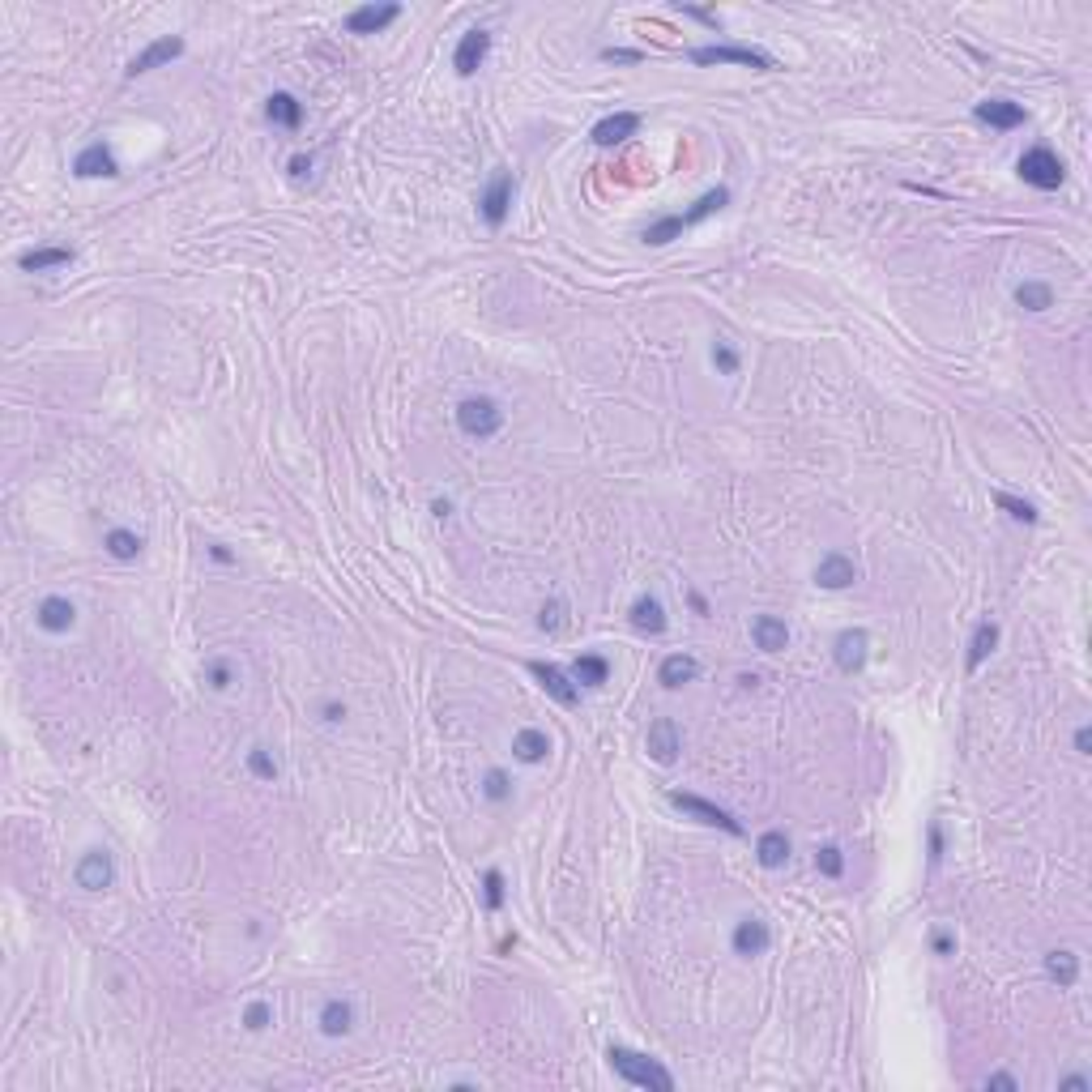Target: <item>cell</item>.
<instances>
[{
	"mask_svg": "<svg viewBox=\"0 0 1092 1092\" xmlns=\"http://www.w3.org/2000/svg\"><path fill=\"white\" fill-rule=\"evenodd\" d=\"M607 1059H610L619 1080L636 1084V1088H644V1092H674V1075L657 1059H649V1054H636V1049H628V1046H610Z\"/></svg>",
	"mask_w": 1092,
	"mask_h": 1092,
	"instance_id": "1",
	"label": "cell"
},
{
	"mask_svg": "<svg viewBox=\"0 0 1092 1092\" xmlns=\"http://www.w3.org/2000/svg\"><path fill=\"white\" fill-rule=\"evenodd\" d=\"M726 201H730V192H726V188H713V192H705V197L695 201L692 210H683V214H666V218H657V222H653L649 231H644V243H649V248H666V243H670V239H679V235H683L687 227H695V222H705L708 214H718L721 205H726Z\"/></svg>",
	"mask_w": 1092,
	"mask_h": 1092,
	"instance_id": "2",
	"label": "cell"
},
{
	"mask_svg": "<svg viewBox=\"0 0 1092 1092\" xmlns=\"http://www.w3.org/2000/svg\"><path fill=\"white\" fill-rule=\"evenodd\" d=\"M457 427L470 436V440H491L499 427H504V410L491 398H465L457 406Z\"/></svg>",
	"mask_w": 1092,
	"mask_h": 1092,
	"instance_id": "3",
	"label": "cell"
},
{
	"mask_svg": "<svg viewBox=\"0 0 1092 1092\" xmlns=\"http://www.w3.org/2000/svg\"><path fill=\"white\" fill-rule=\"evenodd\" d=\"M1015 171H1020V179H1025V184L1041 188V192H1054V188L1062 184V176H1067V171H1062V158L1054 154L1049 145H1033V150L1020 158V166H1015Z\"/></svg>",
	"mask_w": 1092,
	"mask_h": 1092,
	"instance_id": "4",
	"label": "cell"
},
{
	"mask_svg": "<svg viewBox=\"0 0 1092 1092\" xmlns=\"http://www.w3.org/2000/svg\"><path fill=\"white\" fill-rule=\"evenodd\" d=\"M692 65H747L760 68V73H773V55L755 52V47H734V43H708V47H692Z\"/></svg>",
	"mask_w": 1092,
	"mask_h": 1092,
	"instance_id": "5",
	"label": "cell"
},
{
	"mask_svg": "<svg viewBox=\"0 0 1092 1092\" xmlns=\"http://www.w3.org/2000/svg\"><path fill=\"white\" fill-rule=\"evenodd\" d=\"M670 803L683 811V816H692V819H700V824H708V828H721V832H730V837H742V824L734 816H730L726 806H718V803H708V798H700V794H683V790H674L670 794Z\"/></svg>",
	"mask_w": 1092,
	"mask_h": 1092,
	"instance_id": "6",
	"label": "cell"
},
{
	"mask_svg": "<svg viewBox=\"0 0 1092 1092\" xmlns=\"http://www.w3.org/2000/svg\"><path fill=\"white\" fill-rule=\"evenodd\" d=\"M512 192H517V179H512V171H496V176H491V184L483 188V197H478V214H483L486 227H504V222H508V210H512Z\"/></svg>",
	"mask_w": 1092,
	"mask_h": 1092,
	"instance_id": "7",
	"label": "cell"
},
{
	"mask_svg": "<svg viewBox=\"0 0 1092 1092\" xmlns=\"http://www.w3.org/2000/svg\"><path fill=\"white\" fill-rule=\"evenodd\" d=\"M184 52V39L179 34H166V39H154V43L145 47V52H137L133 60H129V68H124V78H141V73H150V68L158 65H171L176 55Z\"/></svg>",
	"mask_w": 1092,
	"mask_h": 1092,
	"instance_id": "8",
	"label": "cell"
},
{
	"mask_svg": "<svg viewBox=\"0 0 1092 1092\" xmlns=\"http://www.w3.org/2000/svg\"><path fill=\"white\" fill-rule=\"evenodd\" d=\"M530 674L542 683V692L551 695L555 705H563V708H572L576 700H581V687L568 679V674L559 670V666H551V662H530Z\"/></svg>",
	"mask_w": 1092,
	"mask_h": 1092,
	"instance_id": "9",
	"label": "cell"
},
{
	"mask_svg": "<svg viewBox=\"0 0 1092 1092\" xmlns=\"http://www.w3.org/2000/svg\"><path fill=\"white\" fill-rule=\"evenodd\" d=\"M401 18V5H359L346 13V31L350 34H380Z\"/></svg>",
	"mask_w": 1092,
	"mask_h": 1092,
	"instance_id": "10",
	"label": "cell"
},
{
	"mask_svg": "<svg viewBox=\"0 0 1092 1092\" xmlns=\"http://www.w3.org/2000/svg\"><path fill=\"white\" fill-rule=\"evenodd\" d=\"M486 52H491V34L486 31H465L461 43H457V52H453V68L461 73V78H474L478 65L486 60Z\"/></svg>",
	"mask_w": 1092,
	"mask_h": 1092,
	"instance_id": "11",
	"label": "cell"
},
{
	"mask_svg": "<svg viewBox=\"0 0 1092 1092\" xmlns=\"http://www.w3.org/2000/svg\"><path fill=\"white\" fill-rule=\"evenodd\" d=\"M977 120L990 124V129H999V133H1012V129H1020L1028 116H1025V107L1012 103V99H986V103H977Z\"/></svg>",
	"mask_w": 1092,
	"mask_h": 1092,
	"instance_id": "12",
	"label": "cell"
},
{
	"mask_svg": "<svg viewBox=\"0 0 1092 1092\" xmlns=\"http://www.w3.org/2000/svg\"><path fill=\"white\" fill-rule=\"evenodd\" d=\"M866 632L862 628H850V632H840L837 636V644H832V653H837V666L845 674H858L862 666H866Z\"/></svg>",
	"mask_w": 1092,
	"mask_h": 1092,
	"instance_id": "13",
	"label": "cell"
},
{
	"mask_svg": "<svg viewBox=\"0 0 1092 1092\" xmlns=\"http://www.w3.org/2000/svg\"><path fill=\"white\" fill-rule=\"evenodd\" d=\"M853 581H858V568H853V559H845V555H824L816 568V585L819 589H850Z\"/></svg>",
	"mask_w": 1092,
	"mask_h": 1092,
	"instance_id": "14",
	"label": "cell"
},
{
	"mask_svg": "<svg viewBox=\"0 0 1092 1092\" xmlns=\"http://www.w3.org/2000/svg\"><path fill=\"white\" fill-rule=\"evenodd\" d=\"M111 879H116V871H111V858L103 850H90L78 862V883L86 892H103V888H111Z\"/></svg>",
	"mask_w": 1092,
	"mask_h": 1092,
	"instance_id": "15",
	"label": "cell"
},
{
	"mask_svg": "<svg viewBox=\"0 0 1092 1092\" xmlns=\"http://www.w3.org/2000/svg\"><path fill=\"white\" fill-rule=\"evenodd\" d=\"M636 129H640L636 111H615V116L594 124V145H619V141H628Z\"/></svg>",
	"mask_w": 1092,
	"mask_h": 1092,
	"instance_id": "16",
	"label": "cell"
},
{
	"mask_svg": "<svg viewBox=\"0 0 1092 1092\" xmlns=\"http://www.w3.org/2000/svg\"><path fill=\"white\" fill-rule=\"evenodd\" d=\"M34 619H39V628L43 632H68L73 623H78V607H73L68 597H43L39 610H34Z\"/></svg>",
	"mask_w": 1092,
	"mask_h": 1092,
	"instance_id": "17",
	"label": "cell"
},
{
	"mask_svg": "<svg viewBox=\"0 0 1092 1092\" xmlns=\"http://www.w3.org/2000/svg\"><path fill=\"white\" fill-rule=\"evenodd\" d=\"M768 939L773 935H768V926H764L760 917H742L739 926H734V939H730V943H734L739 956H764V951H768Z\"/></svg>",
	"mask_w": 1092,
	"mask_h": 1092,
	"instance_id": "18",
	"label": "cell"
},
{
	"mask_svg": "<svg viewBox=\"0 0 1092 1092\" xmlns=\"http://www.w3.org/2000/svg\"><path fill=\"white\" fill-rule=\"evenodd\" d=\"M649 755L657 764H674L679 760V726L670 718H657L649 726Z\"/></svg>",
	"mask_w": 1092,
	"mask_h": 1092,
	"instance_id": "19",
	"label": "cell"
},
{
	"mask_svg": "<svg viewBox=\"0 0 1092 1092\" xmlns=\"http://www.w3.org/2000/svg\"><path fill=\"white\" fill-rule=\"evenodd\" d=\"M751 640H755L760 653H781L785 644H790V628H785V619H777V615H760L751 623Z\"/></svg>",
	"mask_w": 1092,
	"mask_h": 1092,
	"instance_id": "20",
	"label": "cell"
},
{
	"mask_svg": "<svg viewBox=\"0 0 1092 1092\" xmlns=\"http://www.w3.org/2000/svg\"><path fill=\"white\" fill-rule=\"evenodd\" d=\"M73 171H78L81 179H99V176H116L120 166H116V158H111V150L103 141H94V145H86L78 154V163H73Z\"/></svg>",
	"mask_w": 1092,
	"mask_h": 1092,
	"instance_id": "21",
	"label": "cell"
},
{
	"mask_svg": "<svg viewBox=\"0 0 1092 1092\" xmlns=\"http://www.w3.org/2000/svg\"><path fill=\"white\" fill-rule=\"evenodd\" d=\"M350 1028H354V1007L346 999H329L320 1007V1033L325 1037H346Z\"/></svg>",
	"mask_w": 1092,
	"mask_h": 1092,
	"instance_id": "22",
	"label": "cell"
},
{
	"mask_svg": "<svg viewBox=\"0 0 1092 1092\" xmlns=\"http://www.w3.org/2000/svg\"><path fill=\"white\" fill-rule=\"evenodd\" d=\"M632 623H636L640 632H649V636H662L666 632V607L653 594L636 597V602H632Z\"/></svg>",
	"mask_w": 1092,
	"mask_h": 1092,
	"instance_id": "23",
	"label": "cell"
},
{
	"mask_svg": "<svg viewBox=\"0 0 1092 1092\" xmlns=\"http://www.w3.org/2000/svg\"><path fill=\"white\" fill-rule=\"evenodd\" d=\"M265 116L277 129H299V124H303V103H299L295 94H287V90H277V94H269Z\"/></svg>",
	"mask_w": 1092,
	"mask_h": 1092,
	"instance_id": "24",
	"label": "cell"
},
{
	"mask_svg": "<svg viewBox=\"0 0 1092 1092\" xmlns=\"http://www.w3.org/2000/svg\"><path fill=\"white\" fill-rule=\"evenodd\" d=\"M73 261V248H31V252L18 256V265L26 274H43V269H60Z\"/></svg>",
	"mask_w": 1092,
	"mask_h": 1092,
	"instance_id": "25",
	"label": "cell"
},
{
	"mask_svg": "<svg viewBox=\"0 0 1092 1092\" xmlns=\"http://www.w3.org/2000/svg\"><path fill=\"white\" fill-rule=\"evenodd\" d=\"M572 679L581 687H602L610 679V662L602 657V653H581L572 662Z\"/></svg>",
	"mask_w": 1092,
	"mask_h": 1092,
	"instance_id": "26",
	"label": "cell"
},
{
	"mask_svg": "<svg viewBox=\"0 0 1092 1092\" xmlns=\"http://www.w3.org/2000/svg\"><path fill=\"white\" fill-rule=\"evenodd\" d=\"M695 674H700V662L695 657H687V653H670L662 662V670H657V679H662L666 687H683V683H692Z\"/></svg>",
	"mask_w": 1092,
	"mask_h": 1092,
	"instance_id": "27",
	"label": "cell"
},
{
	"mask_svg": "<svg viewBox=\"0 0 1092 1092\" xmlns=\"http://www.w3.org/2000/svg\"><path fill=\"white\" fill-rule=\"evenodd\" d=\"M512 751H517L521 764H538L551 755V739H546L542 730H521L517 739H512Z\"/></svg>",
	"mask_w": 1092,
	"mask_h": 1092,
	"instance_id": "28",
	"label": "cell"
},
{
	"mask_svg": "<svg viewBox=\"0 0 1092 1092\" xmlns=\"http://www.w3.org/2000/svg\"><path fill=\"white\" fill-rule=\"evenodd\" d=\"M755 858H760V866H768V871H777V866H785V858H790V837L785 832H764L760 845H755Z\"/></svg>",
	"mask_w": 1092,
	"mask_h": 1092,
	"instance_id": "29",
	"label": "cell"
},
{
	"mask_svg": "<svg viewBox=\"0 0 1092 1092\" xmlns=\"http://www.w3.org/2000/svg\"><path fill=\"white\" fill-rule=\"evenodd\" d=\"M994 644H999V623H977V632H973V640H969V670H977V666L986 662L994 653Z\"/></svg>",
	"mask_w": 1092,
	"mask_h": 1092,
	"instance_id": "30",
	"label": "cell"
},
{
	"mask_svg": "<svg viewBox=\"0 0 1092 1092\" xmlns=\"http://www.w3.org/2000/svg\"><path fill=\"white\" fill-rule=\"evenodd\" d=\"M1046 973L1054 977V982L1067 990V986H1075V977H1080V960H1075V951H1049L1046 956Z\"/></svg>",
	"mask_w": 1092,
	"mask_h": 1092,
	"instance_id": "31",
	"label": "cell"
},
{
	"mask_svg": "<svg viewBox=\"0 0 1092 1092\" xmlns=\"http://www.w3.org/2000/svg\"><path fill=\"white\" fill-rule=\"evenodd\" d=\"M103 546H107L111 559H124V563H129V559H137V555H141L145 542H141V534H133V530H111L107 538H103Z\"/></svg>",
	"mask_w": 1092,
	"mask_h": 1092,
	"instance_id": "32",
	"label": "cell"
},
{
	"mask_svg": "<svg viewBox=\"0 0 1092 1092\" xmlns=\"http://www.w3.org/2000/svg\"><path fill=\"white\" fill-rule=\"evenodd\" d=\"M1015 303L1025 312H1046L1049 303H1054V290L1046 287V282H1020L1015 287Z\"/></svg>",
	"mask_w": 1092,
	"mask_h": 1092,
	"instance_id": "33",
	"label": "cell"
},
{
	"mask_svg": "<svg viewBox=\"0 0 1092 1092\" xmlns=\"http://www.w3.org/2000/svg\"><path fill=\"white\" fill-rule=\"evenodd\" d=\"M994 504L1003 508L1007 517L1025 521V525H1033V521H1037V508L1028 504V499H1015V496H1007V491H994Z\"/></svg>",
	"mask_w": 1092,
	"mask_h": 1092,
	"instance_id": "34",
	"label": "cell"
},
{
	"mask_svg": "<svg viewBox=\"0 0 1092 1092\" xmlns=\"http://www.w3.org/2000/svg\"><path fill=\"white\" fill-rule=\"evenodd\" d=\"M248 768H252V777H261V781H274V777H277V760L269 755L265 747H252V751H248Z\"/></svg>",
	"mask_w": 1092,
	"mask_h": 1092,
	"instance_id": "35",
	"label": "cell"
},
{
	"mask_svg": "<svg viewBox=\"0 0 1092 1092\" xmlns=\"http://www.w3.org/2000/svg\"><path fill=\"white\" fill-rule=\"evenodd\" d=\"M816 866H819V875H828V879H840V871H845V853H840L837 845H824V850L816 853Z\"/></svg>",
	"mask_w": 1092,
	"mask_h": 1092,
	"instance_id": "36",
	"label": "cell"
},
{
	"mask_svg": "<svg viewBox=\"0 0 1092 1092\" xmlns=\"http://www.w3.org/2000/svg\"><path fill=\"white\" fill-rule=\"evenodd\" d=\"M483 794L491 798V803H504V798L512 794V781H508L504 768H491V773L483 777Z\"/></svg>",
	"mask_w": 1092,
	"mask_h": 1092,
	"instance_id": "37",
	"label": "cell"
},
{
	"mask_svg": "<svg viewBox=\"0 0 1092 1092\" xmlns=\"http://www.w3.org/2000/svg\"><path fill=\"white\" fill-rule=\"evenodd\" d=\"M269 1020H274V1007H269L265 999H256V1003H248V1012H243V1028H252V1033H261V1028H269Z\"/></svg>",
	"mask_w": 1092,
	"mask_h": 1092,
	"instance_id": "38",
	"label": "cell"
},
{
	"mask_svg": "<svg viewBox=\"0 0 1092 1092\" xmlns=\"http://www.w3.org/2000/svg\"><path fill=\"white\" fill-rule=\"evenodd\" d=\"M713 367H718L721 375H734L739 372V350L730 342H713Z\"/></svg>",
	"mask_w": 1092,
	"mask_h": 1092,
	"instance_id": "39",
	"label": "cell"
},
{
	"mask_svg": "<svg viewBox=\"0 0 1092 1092\" xmlns=\"http://www.w3.org/2000/svg\"><path fill=\"white\" fill-rule=\"evenodd\" d=\"M563 623H568V607H563V602H546V607L538 610V628L542 632H559Z\"/></svg>",
	"mask_w": 1092,
	"mask_h": 1092,
	"instance_id": "40",
	"label": "cell"
},
{
	"mask_svg": "<svg viewBox=\"0 0 1092 1092\" xmlns=\"http://www.w3.org/2000/svg\"><path fill=\"white\" fill-rule=\"evenodd\" d=\"M205 683H210L214 692H227V687H231V666L222 662V657H214V662L205 666Z\"/></svg>",
	"mask_w": 1092,
	"mask_h": 1092,
	"instance_id": "41",
	"label": "cell"
},
{
	"mask_svg": "<svg viewBox=\"0 0 1092 1092\" xmlns=\"http://www.w3.org/2000/svg\"><path fill=\"white\" fill-rule=\"evenodd\" d=\"M483 888H486V909H499V905H504V875H499V871H486L483 875Z\"/></svg>",
	"mask_w": 1092,
	"mask_h": 1092,
	"instance_id": "42",
	"label": "cell"
},
{
	"mask_svg": "<svg viewBox=\"0 0 1092 1092\" xmlns=\"http://www.w3.org/2000/svg\"><path fill=\"white\" fill-rule=\"evenodd\" d=\"M943 862V824H930V866H939Z\"/></svg>",
	"mask_w": 1092,
	"mask_h": 1092,
	"instance_id": "43",
	"label": "cell"
},
{
	"mask_svg": "<svg viewBox=\"0 0 1092 1092\" xmlns=\"http://www.w3.org/2000/svg\"><path fill=\"white\" fill-rule=\"evenodd\" d=\"M930 943H935L939 956H951V951H956V935H951V930H935V939H930Z\"/></svg>",
	"mask_w": 1092,
	"mask_h": 1092,
	"instance_id": "44",
	"label": "cell"
},
{
	"mask_svg": "<svg viewBox=\"0 0 1092 1092\" xmlns=\"http://www.w3.org/2000/svg\"><path fill=\"white\" fill-rule=\"evenodd\" d=\"M602 60H619V65H636L640 52H628V47H607L602 52Z\"/></svg>",
	"mask_w": 1092,
	"mask_h": 1092,
	"instance_id": "45",
	"label": "cell"
},
{
	"mask_svg": "<svg viewBox=\"0 0 1092 1092\" xmlns=\"http://www.w3.org/2000/svg\"><path fill=\"white\" fill-rule=\"evenodd\" d=\"M308 171H312V158L308 154H295V158H290V176H295V179H303Z\"/></svg>",
	"mask_w": 1092,
	"mask_h": 1092,
	"instance_id": "46",
	"label": "cell"
},
{
	"mask_svg": "<svg viewBox=\"0 0 1092 1092\" xmlns=\"http://www.w3.org/2000/svg\"><path fill=\"white\" fill-rule=\"evenodd\" d=\"M1075 751H1080V755H1088V751H1092V730L1088 726L1075 730Z\"/></svg>",
	"mask_w": 1092,
	"mask_h": 1092,
	"instance_id": "47",
	"label": "cell"
},
{
	"mask_svg": "<svg viewBox=\"0 0 1092 1092\" xmlns=\"http://www.w3.org/2000/svg\"><path fill=\"white\" fill-rule=\"evenodd\" d=\"M986 1088H1003V1092H1015V1080H1012V1075H986Z\"/></svg>",
	"mask_w": 1092,
	"mask_h": 1092,
	"instance_id": "48",
	"label": "cell"
},
{
	"mask_svg": "<svg viewBox=\"0 0 1092 1092\" xmlns=\"http://www.w3.org/2000/svg\"><path fill=\"white\" fill-rule=\"evenodd\" d=\"M1059 1088H1062V1092H1088V1088H1092V1084H1088V1080H1084V1075H1071V1080H1062V1084H1059Z\"/></svg>",
	"mask_w": 1092,
	"mask_h": 1092,
	"instance_id": "49",
	"label": "cell"
},
{
	"mask_svg": "<svg viewBox=\"0 0 1092 1092\" xmlns=\"http://www.w3.org/2000/svg\"><path fill=\"white\" fill-rule=\"evenodd\" d=\"M325 721H346V705L329 700V705H325Z\"/></svg>",
	"mask_w": 1092,
	"mask_h": 1092,
	"instance_id": "50",
	"label": "cell"
},
{
	"mask_svg": "<svg viewBox=\"0 0 1092 1092\" xmlns=\"http://www.w3.org/2000/svg\"><path fill=\"white\" fill-rule=\"evenodd\" d=\"M683 13L687 18H700V22H708V26H718V13H708V9H692V5H683Z\"/></svg>",
	"mask_w": 1092,
	"mask_h": 1092,
	"instance_id": "51",
	"label": "cell"
},
{
	"mask_svg": "<svg viewBox=\"0 0 1092 1092\" xmlns=\"http://www.w3.org/2000/svg\"><path fill=\"white\" fill-rule=\"evenodd\" d=\"M431 512H436L440 521H448V517H453V504H448V499H436V504H431Z\"/></svg>",
	"mask_w": 1092,
	"mask_h": 1092,
	"instance_id": "52",
	"label": "cell"
},
{
	"mask_svg": "<svg viewBox=\"0 0 1092 1092\" xmlns=\"http://www.w3.org/2000/svg\"><path fill=\"white\" fill-rule=\"evenodd\" d=\"M210 559H218V563H231V559H235V555H231V551H227V546H210Z\"/></svg>",
	"mask_w": 1092,
	"mask_h": 1092,
	"instance_id": "53",
	"label": "cell"
}]
</instances>
